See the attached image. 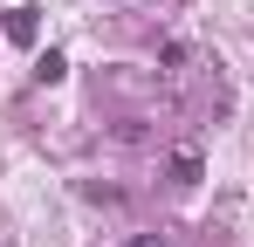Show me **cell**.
Returning a JSON list of instances; mask_svg holds the SVG:
<instances>
[{
  "mask_svg": "<svg viewBox=\"0 0 254 247\" xmlns=\"http://www.w3.org/2000/svg\"><path fill=\"white\" fill-rule=\"evenodd\" d=\"M130 247H158V234H137V241H130Z\"/></svg>",
  "mask_w": 254,
  "mask_h": 247,
  "instance_id": "7a4b0ae2",
  "label": "cell"
},
{
  "mask_svg": "<svg viewBox=\"0 0 254 247\" xmlns=\"http://www.w3.org/2000/svg\"><path fill=\"white\" fill-rule=\"evenodd\" d=\"M7 41H35V7H14L7 14Z\"/></svg>",
  "mask_w": 254,
  "mask_h": 247,
  "instance_id": "6da1fadb",
  "label": "cell"
}]
</instances>
